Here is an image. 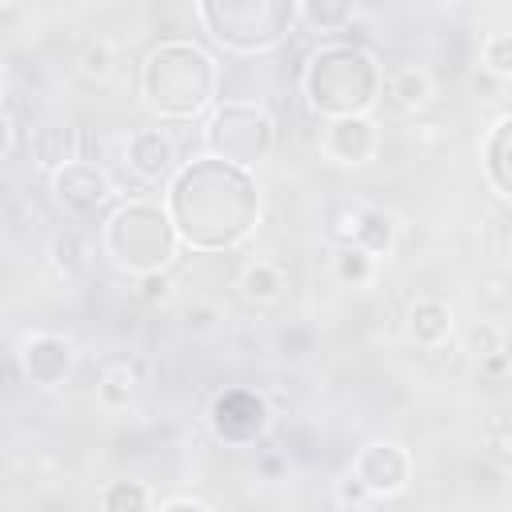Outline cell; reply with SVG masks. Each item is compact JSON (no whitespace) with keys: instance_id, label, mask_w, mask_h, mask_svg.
<instances>
[{"instance_id":"1","label":"cell","mask_w":512,"mask_h":512,"mask_svg":"<svg viewBox=\"0 0 512 512\" xmlns=\"http://www.w3.org/2000/svg\"><path fill=\"white\" fill-rule=\"evenodd\" d=\"M164 212L180 244L196 252H224L252 236L260 216L256 180L248 168H236L216 156H196L172 172Z\"/></svg>"},{"instance_id":"2","label":"cell","mask_w":512,"mask_h":512,"mask_svg":"<svg viewBox=\"0 0 512 512\" xmlns=\"http://www.w3.org/2000/svg\"><path fill=\"white\" fill-rule=\"evenodd\" d=\"M300 92L308 108L324 120L372 112V104L380 100V64L356 40L320 44L304 64Z\"/></svg>"},{"instance_id":"3","label":"cell","mask_w":512,"mask_h":512,"mask_svg":"<svg viewBox=\"0 0 512 512\" xmlns=\"http://www.w3.org/2000/svg\"><path fill=\"white\" fill-rule=\"evenodd\" d=\"M220 84V68L212 52L192 40H164L148 52L140 72V92L148 108L164 120H192L200 116Z\"/></svg>"},{"instance_id":"4","label":"cell","mask_w":512,"mask_h":512,"mask_svg":"<svg viewBox=\"0 0 512 512\" xmlns=\"http://www.w3.org/2000/svg\"><path fill=\"white\" fill-rule=\"evenodd\" d=\"M104 256L124 272H148V268H172L180 236L168 220V212L152 200H124L108 212L100 228Z\"/></svg>"},{"instance_id":"5","label":"cell","mask_w":512,"mask_h":512,"mask_svg":"<svg viewBox=\"0 0 512 512\" xmlns=\"http://www.w3.org/2000/svg\"><path fill=\"white\" fill-rule=\"evenodd\" d=\"M196 12L228 52H268L296 24V0H200Z\"/></svg>"},{"instance_id":"6","label":"cell","mask_w":512,"mask_h":512,"mask_svg":"<svg viewBox=\"0 0 512 512\" xmlns=\"http://www.w3.org/2000/svg\"><path fill=\"white\" fill-rule=\"evenodd\" d=\"M272 144H276V124L256 104L228 100V104H216L204 120V152L236 168L260 164L272 152Z\"/></svg>"},{"instance_id":"7","label":"cell","mask_w":512,"mask_h":512,"mask_svg":"<svg viewBox=\"0 0 512 512\" xmlns=\"http://www.w3.org/2000/svg\"><path fill=\"white\" fill-rule=\"evenodd\" d=\"M272 424V408L260 392L252 388H224L212 404H208V428L216 440L232 444V448H252L264 440Z\"/></svg>"},{"instance_id":"8","label":"cell","mask_w":512,"mask_h":512,"mask_svg":"<svg viewBox=\"0 0 512 512\" xmlns=\"http://www.w3.org/2000/svg\"><path fill=\"white\" fill-rule=\"evenodd\" d=\"M48 180H52V200H56L68 216H96V212L116 196L108 168L96 164V160H84V156L68 160V164L56 168Z\"/></svg>"},{"instance_id":"9","label":"cell","mask_w":512,"mask_h":512,"mask_svg":"<svg viewBox=\"0 0 512 512\" xmlns=\"http://www.w3.org/2000/svg\"><path fill=\"white\" fill-rule=\"evenodd\" d=\"M352 476L372 492V500L400 496L412 480V456H408V448H400L392 440H372L356 452Z\"/></svg>"},{"instance_id":"10","label":"cell","mask_w":512,"mask_h":512,"mask_svg":"<svg viewBox=\"0 0 512 512\" xmlns=\"http://www.w3.org/2000/svg\"><path fill=\"white\" fill-rule=\"evenodd\" d=\"M20 372L36 388H60L76 372V344L60 332H32L20 340Z\"/></svg>"},{"instance_id":"11","label":"cell","mask_w":512,"mask_h":512,"mask_svg":"<svg viewBox=\"0 0 512 512\" xmlns=\"http://www.w3.org/2000/svg\"><path fill=\"white\" fill-rule=\"evenodd\" d=\"M376 124L368 120V112H356V116H332L324 120V132H320V152L332 160V164H368L376 156Z\"/></svg>"},{"instance_id":"12","label":"cell","mask_w":512,"mask_h":512,"mask_svg":"<svg viewBox=\"0 0 512 512\" xmlns=\"http://www.w3.org/2000/svg\"><path fill=\"white\" fill-rule=\"evenodd\" d=\"M124 164L144 184H160V180H168L176 172L180 152H176V140L164 128H136L124 140Z\"/></svg>"},{"instance_id":"13","label":"cell","mask_w":512,"mask_h":512,"mask_svg":"<svg viewBox=\"0 0 512 512\" xmlns=\"http://www.w3.org/2000/svg\"><path fill=\"white\" fill-rule=\"evenodd\" d=\"M332 236L340 244H360L364 252H372L380 260V256H388L396 248V216L384 212V208H368V204L344 208V216L332 228Z\"/></svg>"},{"instance_id":"14","label":"cell","mask_w":512,"mask_h":512,"mask_svg":"<svg viewBox=\"0 0 512 512\" xmlns=\"http://www.w3.org/2000/svg\"><path fill=\"white\" fill-rule=\"evenodd\" d=\"M452 328H456V316L440 296H416L404 312V336L416 348H444Z\"/></svg>"},{"instance_id":"15","label":"cell","mask_w":512,"mask_h":512,"mask_svg":"<svg viewBox=\"0 0 512 512\" xmlns=\"http://www.w3.org/2000/svg\"><path fill=\"white\" fill-rule=\"evenodd\" d=\"M380 96L388 100V108H396V112H404V116H416L420 108L432 104L436 84H432V72H428V68L408 64V68H396V72L380 76Z\"/></svg>"},{"instance_id":"16","label":"cell","mask_w":512,"mask_h":512,"mask_svg":"<svg viewBox=\"0 0 512 512\" xmlns=\"http://www.w3.org/2000/svg\"><path fill=\"white\" fill-rule=\"evenodd\" d=\"M28 148H32L36 168L52 176L56 168H64L68 160L80 156V132H76L72 124H64V120H44V124L32 128Z\"/></svg>"},{"instance_id":"17","label":"cell","mask_w":512,"mask_h":512,"mask_svg":"<svg viewBox=\"0 0 512 512\" xmlns=\"http://www.w3.org/2000/svg\"><path fill=\"white\" fill-rule=\"evenodd\" d=\"M508 136H512V116H496L488 140H484V172H488V184L500 200L512 196V180H508Z\"/></svg>"},{"instance_id":"18","label":"cell","mask_w":512,"mask_h":512,"mask_svg":"<svg viewBox=\"0 0 512 512\" xmlns=\"http://www.w3.org/2000/svg\"><path fill=\"white\" fill-rule=\"evenodd\" d=\"M136 388H140V372L128 364V360H116L100 372L96 380V404L104 412H124L132 400H136Z\"/></svg>"},{"instance_id":"19","label":"cell","mask_w":512,"mask_h":512,"mask_svg":"<svg viewBox=\"0 0 512 512\" xmlns=\"http://www.w3.org/2000/svg\"><path fill=\"white\" fill-rule=\"evenodd\" d=\"M236 288H240V296H244L248 304H272V300H280V292H284V268H280L276 260H248V264L240 268Z\"/></svg>"},{"instance_id":"20","label":"cell","mask_w":512,"mask_h":512,"mask_svg":"<svg viewBox=\"0 0 512 512\" xmlns=\"http://www.w3.org/2000/svg\"><path fill=\"white\" fill-rule=\"evenodd\" d=\"M296 16L312 32H344L356 20V0H296Z\"/></svg>"},{"instance_id":"21","label":"cell","mask_w":512,"mask_h":512,"mask_svg":"<svg viewBox=\"0 0 512 512\" xmlns=\"http://www.w3.org/2000/svg\"><path fill=\"white\" fill-rule=\"evenodd\" d=\"M376 276V256L360 244H336L332 248V280L344 288H364Z\"/></svg>"},{"instance_id":"22","label":"cell","mask_w":512,"mask_h":512,"mask_svg":"<svg viewBox=\"0 0 512 512\" xmlns=\"http://www.w3.org/2000/svg\"><path fill=\"white\" fill-rule=\"evenodd\" d=\"M316 348V332H312V324H304V320H288V324H280L276 332H272V352L280 356V360H304L308 352Z\"/></svg>"},{"instance_id":"23","label":"cell","mask_w":512,"mask_h":512,"mask_svg":"<svg viewBox=\"0 0 512 512\" xmlns=\"http://www.w3.org/2000/svg\"><path fill=\"white\" fill-rule=\"evenodd\" d=\"M152 504V496H148V488H140L136 480H112L104 492H100V508H108V512H140V508H148Z\"/></svg>"},{"instance_id":"24","label":"cell","mask_w":512,"mask_h":512,"mask_svg":"<svg viewBox=\"0 0 512 512\" xmlns=\"http://www.w3.org/2000/svg\"><path fill=\"white\" fill-rule=\"evenodd\" d=\"M48 264H52V272H56L60 280H72V276L84 268V244H80L72 232H60V236L52 240V248H48Z\"/></svg>"},{"instance_id":"25","label":"cell","mask_w":512,"mask_h":512,"mask_svg":"<svg viewBox=\"0 0 512 512\" xmlns=\"http://www.w3.org/2000/svg\"><path fill=\"white\" fill-rule=\"evenodd\" d=\"M480 64L492 80H508L512 76V36L508 32H492L480 44Z\"/></svg>"},{"instance_id":"26","label":"cell","mask_w":512,"mask_h":512,"mask_svg":"<svg viewBox=\"0 0 512 512\" xmlns=\"http://www.w3.org/2000/svg\"><path fill=\"white\" fill-rule=\"evenodd\" d=\"M112 68H116V52H112L108 40H92V44H84L80 56H76V72H80L84 80H108Z\"/></svg>"},{"instance_id":"27","label":"cell","mask_w":512,"mask_h":512,"mask_svg":"<svg viewBox=\"0 0 512 512\" xmlns=\"http://www.w3.org/2000/svg\"><path fill=\"white\" fill-rule=\"evenodd\" d=\"M172 276L168 268H148V272H136V300L148 304V308H160L172 300Z\"/></svg>"},{"instance_id":"28","label":"cell","mask_w":512,"mask_h":512,"mask_svg":"<svg viewBox=\"0 0 512 512\" xmlns=\"http://www.w3.org/2000/svg\"><path fill=\"white\" fill-rule=\"evenodd\" d=\"M216 320H220V308H216V304H208V300H200V304H188V308H184V328H188V332H208Z\"/></svg>"},{"instance_id":"29","label":"cell","mask_w":512,"mask_h":512,"mask_svg":"<svg viewBox=\"0 0 512 512\" xmlns=\"http://www.w3.org/2000/svg\"><path fill=\"white\" fill-rule=\"evenodd\" d=\"M256 472H260L264 480L284 476V472H288V452H284V448H260V452H256Z\"/></svg>"},{"instance_id":"30","label":"cell","mask_w":512,"mask_h":512,"mask_svg":"<svg viewBox=\"0 0 512 512\" xmlns=\"http://www.w3.org/2000/svg\"><path fill=\"white\" fill-rule=\"evenodd\" d=\"M336 504H344V508H348V504H352V508H368V504H372V492H368L356 476H348V480L336 484Z\"/></svg>"},{"instance_id":"31","label":"cell","mask_w":512,"mask_h":512,"mask_svg":"<svg viewBox=\"0 0 512 512\" xmlns=\"http://www.w3.org/2000/svg\"><path fill=\"white\" fill-rule=\"evenodd\" d=\"M480 380H492V384L508 380V348H496V352L480 356Z\"/></svg>"},{"instance_id":"32","label":"cell","mask_w":512,"mask_h":512,"mask_svg":"<svg viewBox=\"0 0 512 512\" xmlns=\"http://www.w3.org/2000/svg\"><path fill=\"white\" fill-rule=\"evenodd\" d=\"M472 344H476V356H488V352L504 348V332H500V324H480L476 336H472Z\"/></svg>"},{"instance_id":"33","label":"cell","mask_w":512,"mask_h":512,"mask_svg":"<svg viewBox=\"0 0 512 512\" xmlns=\"http://www.w3.org/2000/svg\"><path fill=\"white\" fill-rule=\"evenodd\" d=\"M160 508H164V512H176V508H196V512H204L208 500H200V496H172V500H160Z\"/></svg>"},{"instance_id":"34","label":"cell","mask_w":512,"mask_h":512,"mask_svg":"<svg viewBox=\"0 0 512 512\" xmlns=\"http://www.w3.org/2000/svg\"><path fill=\"white\" fill-rule=\"evenodd\" d=\"M8 144H12V124H8V116L0 112V160L8 156Z\"/></svg>"},{"instance_id":"35","label":"cell","mask_w":512,"mask_h":512,"mask_svg":"<svg viewBox=\"0 0 512 512\" xmlns=\"http://www.w3.org/2000/svg\"><path fill=\"white\" fill-rule=\"evenodd\" d=\"M0 100H4V64H0Z\"/></svg>"}]
</instances>
